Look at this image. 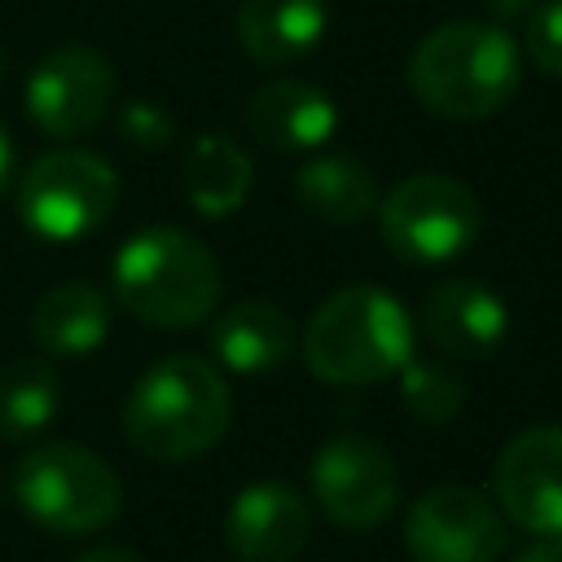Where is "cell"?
I'll use <instances>...</instances> for the list:
<instances>
[{"instance_id":"6da1fadb","label":"cell","mask_w":562,"mask_h":562,"mask_svg":"<svg viewBox=\"0 0 562 562\" xmlns=\"http://www.w3.org/2000/svg\"><path fill=\"white\" fill-rule=\"evenodd\" d=\"M228 426L233 391L224 373L193 351H176L149 364L123 400V435L149 461H193L211 452Z\"/></svg>"},{"instance_id":"7a4b0ae2","label":"cell","mask_w":562,"mask_h":562,"mask_svg":"<svg viewBox=\"0 0 562 562\" xmlns=\"http://www.w3.org/2000/svg\"><path fill=\"white\" fill-rule=\"evenodd\" d=\"M522 83V53L496 22L457 18L426 31L408 57L413 97L452 123L492 119Z\"/></svg>"},{"instance_id":"3957f363","label":"cell","mask_w":562,"mask_h":562,"mask_svg":"<svg viewBox=\"0 0 562 562\" xmlns=\"http://www.w3.org/2000/svg\"><path fill=\"white\" fill-rule=\"evenodd\" d=\"M299 351L329 386L386 382L413 360V316L382 285H342L307 316Z\"/></svg>"},{"instance_id":"277c9868","label":"cell","mask_w":562,"mask_h":562,"mask_svg":"<svg viewBox=\"0 0 562 562\" xmlns=\"http://www.w3.org/2000/svg\"><path fill=\"white\" fill-rule=\"evenodd\" d=\"M114 299L154 329H189L220 303V263L184 228L154 224L132 233L110 263Z\"/></svg>"},{"instance_id":"5b68a950","label":"cell","mask_w":562,"mask_h":562,"mask_svg":"<svg viewBox=\"0 0 562 562\" xmlns=\"http://www.w3.org/2000/svg\"><path fill=\"white\" fill-rule=\"evenodd\" d=\"M18 509L53 536H88L119 518L123 483L110 461L83 443H40L13 470Z\"/></svg>"},{"instance_id":"8992f818","label":"cell","mask_w":562,"mask_h":562,"mask_svg":"<svg viewBox=\"0 0 562 562\" xmlns=\"http://www.w3.org/2000/svg\"><path fill=\"white\" fill-rule=\"evenodd\" d=\"M119 206V176L92 149H48L18 180V220L44 241L97 233Z\"/></svg>"},{"instance_id":"52a82bcc","label":"cell","mask_w":562,"mask_h":562,"mask_svg":"<svg viewBox=\"0 0 562 562\" xmlns=\"http://www.w3.org/2000/svg\"><path fill=\"white\" fill-rule=\"evenodd\" d=\"M483 224L479 198L457 176L417 171L400 180L386 198H378V228L395 259L408 263H443L474 246Z\"/></svg>"},{"instance_id":"ba28073f","label":"cell","mask_w":562,"mask_h":562,"mask_svg":"<svg viewBox=\"0 0 562 562\" xmlns=\"http://www.w3.org/2000/svg\"><path fill=\"white\" fill-rule=\"evenodd\" d=\"M312 501L342 531L382 527L400 505V465L382 443L338 435L312 457Z\"/></svg>"},{"instance_id":"9c48e42d","label":"cell","mask_w":562,"mask_h":562,"mask_svg":"<svg viewBox=\"0 0 562 562\" xmlns=\"http://www.w3.org/2000/svg\"><path fill=\"white\" fill-rule=\"evenodd\" d=\"M505 544V514L465 483L430 487L404 514V549L413 562H501Z\"/></svg>"},{"instance_id":"30bf717a","label":"cell","mask_w":562,"mask_h":562,"mask_svg":"<svg viewBox=\"0 0 562 562\" xmlns=\"http://www.w3.org/2000/svg\"><path fill=\"white\" fill-rule=\"evenodd\" d=\"M114 105V66L88 48H53L26 79V114L53 140H75L105 119Z\"/></svg>"},{"instance_id":"8fae6325","label":"cell","mask_w":562,"mask_h":562,"mask_svg":"<svg viewBox=\"0 0 562 562\" xmlns=\"http://www.w3.org/2000/svg\"><path fill=\"white\" fill-rule=\"evenodd\" d=\"M492 501L531 536L562 531V426H527L496 452Z\"/></svg>"},{"instance_id":"7c38bea8","label":"cell","mask_w":562,"mask_h":562,"mask_svg":"<svg viewBox=\"0 0 562 562\" xmlns=\"http://www.w3.org/2000/svg\"><path fill=\"white\" fill-rule=\"evenodd\" d=\"M307 501L281 479L246 483L224 514V544L241 562H294L307 544Z\"/></svg>"},{"instance_id":"4fadbf2b","label":"cell","mask_w":562,"mask_h":562,"mask_svg":"<svg viewBox=\"0 0 562 562\" xmlns=\"http://www.w3.org/2000/svg\"><path fill=\"white\" fill-rule=\"evenodd\" d=\"M422 329L443 356H457V360L492 356L509 334V307L483 281L452 277V281H439L426 294Z\"/></svg>"},{"instance_id":"5bb4252c","label":"cell","mask_w":562,"mask_h":562,"mask_svg":"<svg viewBox=\"0 0 562 562\" xmlns=\"http://www.w3.org/2000/svg\"><path fill=\"white\" fill-rule=\"evenodd\" d=\"M246 127L255 140L281 154L321 149L338 132V105L307 79H272L246 105Z\"/></svg>"},{"instance_id":"9a60e30c","label":"cell","mask_w":562,"mask_h":562,"mask_svg":"<svg viewBox=\"0 0 562 562\" xmlns=\"http://www.w3.org/2000/svg\"><path fill=\"white\" fill-rule=\"evenodd\" d=\"M299 347V329L285 307L268 299H241L224 307L211 325V351L233 373H272L281 369Z\"/></svg>"},{"instance_id":"2e32d148","label":"cell","mask_w":562,"mask_h":562,"mask_svg":"<svg viewBox=\"0 0 562 562\" xmlns=\"http://www.w3.org/2000/svg\"><path fill=\"white\" fill-rule=\"evenodd\" d=\"M329 31L325 0H241L237 40L259 66H290L307 57Z\"/></svg>"},{"instance_id":"e0dca14e","label":"cell","mask_w":562,"mask_h":562,"mask_svg":"<svg viewBox=\"0 0 562 562\" xmlns=\"http://www.w3.org/2000/svg\"><path fill=\"white\" fill-rule=\"evenodd\" d=\"M110 334V299L88 281H66L31 307V338L48 356H92Z\"/></svg>"},{"instance_id":"ac0fdd59","label":"cell","mask_w":562,"mask_h":562,"mask_svg":"<svg viewBox=\"0 0 562 562\" xmlns=\"http://www.w3.org/2000/svg\"><path fill=\"white\" fill-rule=\"evenodd\" d=\"M299 202L321 224H360L378 211V180L360 158L347 154H321L299 167L294 176Z\"/></svg>"},{"instance_id":"d6986e66","label":"cell","mask_w":562,"mask_h":562,"mask_svg":"<svg viewBox=\"0 0 562 562\" xmlns=\"http://www.w3.org/2000/svg\"><path fill=\"white\" fill-rule=\"evenodd\" d=\"M250 176H255V167L241 154V145L224 140L215 132L198 136L184 154V198L206 220H224V215L241 211L250 198Z\"/></svg>"},{"instance_id":"ffe728a7","label":"cell","mask_w":562,"mask_h":562,"mask_svg":"<svg viewBox=\"0 0 562 562\" xmlns=\"http://www.w3.org/2000/svg\"><path fill=\"white\" fill-rule=\"evenodd\" d=\"M61 404V382L57 369L44 360H13L0 373V439H35L48 430Z\"/></svg>"},{"instance_id":"44dd1931","label":"cell","mask_w":562,"mask_h":562,"mask_svg":"<svg viewBox=\"0 0 562 562\" xmlns=\"http://www.w3.org/2000/svg\"><path fill=\"white\" fill-rule=\"evenodd\" d=\"M400 400L417 422H452L465 408V378L443 360H408L400 373Z\"/></svg>"},{"instance_id":"7402d4cb","label":"cell","mask_w":562,"mask_h":562,"mask_svg":"<svg viewBox=\"0 0 562 562\" xmlns=\"http://www.w3.org/2000/svg\"><path fill=\"white\" fill-rule=\"evenodd\" d=\"M527 57L544 70L562 79V0H544L527 13Z\"/></svg>"},{"instance_id":"603a6c76","label":"cell","mask_w":562,"mask_h":562,"mask_svg":"<svg viewBox=\"0 0 562 562\" xmlns=\"http://www.w3.org/2000/svg\"><path fill=\"white\" fill-rule=\"evenodd\" d=\"M119 132L136 145V149H162L171 136H176V123L162 105L154 101H127L119 110Z\"/></svg>"},{"instance_id":"cb8c5ba5","label":"cell","mask_w":562,"mask_h":562,"mask_svg":"<svg viewBox=\"0 0 562 562\" xmlns=\"http://www.w3.org/2000/svg\"><path fill=\"white\" fill-rule=\"evenodd\" d=\"M514 562H562V531H553V536H536L527 549L514 553Z\"/></svg>"},{"instance_id":"d4e9b609","label":"cell","mask_w":562,"mask_h":562,"mask_svg":"<svg viewBox=\"0 0 562 562\" xmlns=\"http://www.w3.org/2000/svg\"><path fill=\"white\" fill-rule=\"evenodd\" d=\"M75 562H145V558L123 549V544H97V549H83Z\"/></svg>"},{"instance_id":"484cf974","label":"cell","mask_w":562,"mask_h":562,"mask_svg":"<svg viewBox=\"0 0 562 562\" xmlns=\"http://www.w3.org/2000/svg\"><path fill=\"white\" fill-rule=\"evenodd\" d=\"M483 4L496 22H514V18H527L536 9V0H483Z\"/></svg>"},{"instance_id":"4316f807","label":"cell","mask_w":562,"mask_h":562,"mask_svg":"<svg viewBox=\"0 0 562 562\" xmlns=\"http://www.w3.org/2000/svg\"><path fill=\"white\" fill-rule=\"evenodd\" d=\"M9 180H13V149H9V136H4V127H0V198H4Z\"/></svg>"},{"instance_id":"83f0119b","label":"cell","mask_w":562,"mask_h":562,"mask_svg":"<svg viewBox=\"0 0 562 562\" xmlns=\"http://www.w3.org/2000/svg\"><path fill=\"white\" fill-rule=\"evenodd\" d=\"M0 83H4V48H0Z\"/></svg>"}]
</instances>
